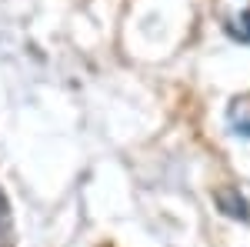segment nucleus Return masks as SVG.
<instances>
[{"label":"nucleus","instance_id":"f257e3e1","mask_svg":"<svg viewBox=\"0 0 250 247\" xmlns=\"http://www.w3.org/2000/svg\"><path fill=\"white\" fill-rule=\"evenodd\" d=\"M220 210H227V214H233L237 221H247L250 217V207L247 201L237 194V190H227V197H220Z\"/></svg>","mask_w":250,"mask_h":247},{"label":"nucleus","instance_id":"f03ea898","mask_svg":"<svg viewBox=\"0 0 250 247\" xmlns=\"http://www.w3.org/2000/svg\"><path fill=\"white\" fill-rule=\"evenodd\" d=\"M240 20H244V27H247V34H244V40H250V10H247V14H244Z\"/></svg>","mask_w":250,"mask_h":247}]
</instances>
